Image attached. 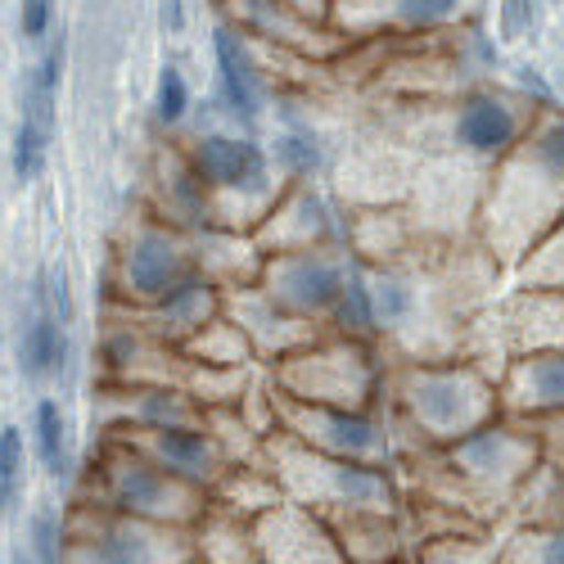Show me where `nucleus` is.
I'll return each mask as SVG.
<instances>
[{
    "label": "nucleus",
    "mask_w": 564,
    "mask_h": 564,
    "mask_svg": "<svg viewBox=\"0 0 564 564\" xmlns=\"http://www.w3.org/2000/svg\"><path fill=\"white\" fill-rule=\"evenodd\" d=\"M524 135V113L520 100L501 96V90H469L456 109V140L469 154H484V159H501L520 145Z\"/></svg>",
    "instance_id": "f257e3e1"
},
{
    "label": "nucleus",
    "mask_w": 564,
    "mask_h": 564,
    "mask_svg": "<svg viewBox=\"0 0 564 564\" xmlns=\"http://www.w3.org/2000/svg\"><path fill=\"white\" fill-rule=\"evenodd\" d=\"M411 406L434 430H465L484 415L488 402H484V389L475 375L456 370V375H425V380H415Z\"/></svg>",
    "instance_id": "f03ea898"
},
{
    "label": "nucleus",
    "mask_w": 564,
    "mask_h": 564,
    "mask_svg": "<svg viewBox=\"0 0 564 564\" xmlns=\"http://www.w3.org/2000/svg\"><path fill=\"white\" fill-rule=\"evenodd\" d=\"M213 51H217V73H221V96L230 105L235 118L253 122L262 113V77H258V64L249 55L245 36L235 28H217L213 32Z\"/></svg>",
    "instance_id": "7ed1b4c3"
},
{
    "label": "nucleus",
    "mask_w": 564,
    "mask_h": 564,
    "mask_svg": "<svg viewBox=\"0 0 564 564\" xmlns=\"http://www.w3.org/2000/svg\"><path fill=\"white\" fill-rule=\"evenodd\" d=\"M370 10V23H389L402 32H434L465 19L469 0H339V23Z\"/></svg>",
    "instance_id": "20e7f679"
},
{
    "label": "nucleus",
    "mask_w": 564,
    "mask_h": 564,
    "mask_svg": "<svg viewBox=\"0 0 564 564\" xmlns=\"http://www.w3.org/2000/svg\"><path fill=\"white\" fill-rule=\"evenodd\" d=\"M195 167L213 185H262L267 159L253 140H235V135H204L195 150Z\"/></svg>",
    "instance_id": "39448f33"
},
{
    "label": "nucleus",
    "mask_w": 564,
    "mask_h": 564,
    "mask_svg": "<svg viewBox=\"0 0 564 564\" xmlns=\"http://www.w3.org/2000/svg\"><path fill=\"white\" fill-rule=\"evenodd\" d=\"M339 294H344V271L325 258H299L280 271V299L299 312H321L339 303Z\"/></svg>",
    "instance_id": "423d86ee"
},
{
    "label": "nucleus",
    "mask_w": 564,
    "mask_h": 564,
    "mask_svg": "<svg viewBox=\"0 0 564 564\" xmlns=\"http://www.w3.org/2000/svg\"><path fill=\"white\" fill-rule=\"evenodd\" d=\"M127 275H131L135 294L159 299V294L172 290V280L181 275V258H176V249L163 240V235H145V240H135V249L127 258Z\"/></svg>",
    "instance_id": "0eeeda50"
},
{
    "label": "nucleus",
    "mask_w": 564,
    "mask_h": 564,
    "mask_svg": "<svg viewBox=\"0 0 564 564\" xmlns=\"http://www.w3.org/2000/svg\"><path fill=\"white\" fill-rule=\"evenodd\" d=\"M19 357H23V370L32 380L51 375L59 361H64V335L51 316H32L28 330H23V344H19Z\"/></svg>",
    "instance_id": "6e6552de"
},
{
    "label": "nucleus",
    "mask_w": 564,
    "mask_h": 564,
    "mask_svg": "<svg viewBox=\"0 0 564 564\" xmlns=\"http://www.w3.org/2000/svg\"><path fill=\"white\" fill-rule=\"evenodd\" d=\"M524 393H529V406H564V352L529 357Z\"/></svg>",
    "instance_id": "1a4fd4ad"
},
{
    "label": "nucleus",
    "mask_w": 564,
    "mask_h": 564,
    "mask_svg": "<svg viewBox=\"0 0 564 564\" xmlns=\"http://www.w3.org/2000/svg\"><path fill=\"white\" fill-rule=\"evenodd\" d=\"M321 438L330 447H339V452H348V456H361V452L375 447V425H370V420H361V415L325 411L321 415Z\"/></svg>",
    "instance_id": "9d476101"
},
{
    "label": "nucleus",
    "mask_w": 564,
    "mask_h": 564,
    "mask_svg": "<svg viewBox=\"0 0 564 564\" xmlns=\"http://www.w3.org/2000/svg\"><path fill=\"white\" fill-rule=\"evenodd\" d=\"M546 0H497V36L501 41H529L542 32Z\"/></svg>",
    "instance_id": "9b49d317"
},
{
    "label": "nucleus",
    "mask_w": 564,
    "mask_h": 564,
    "mask_svg": "<svg viewBox=\"0 0 564 564\" xmlns=\"http://www.w3.org/2000/svg\"><path fill=\"white\" fill-rule=\"evenodd\" d=\"M159 456H163L172 469H181V475H199V469L208 465V447H204V438L191 434V430H163V434H159Z\"/></svg>",
    "instance_id": "f8f14e48"
},
{
    "label": "nucleus",
    "mask_w": 564,
    "mask_h": 564,
    "mask_svg": "<svg viewBox=\"0 0 564 564\" xmlns=\"http://www.w3.org/2000/svg\"><path fill=\"white\" fill-rule=\"evenodd\" d=\"M36 443H41V460L51 465V475H64L68 456H64V420L55 402H41L36 406Z\"/></svg>",
    "instance_id": "ddd939ff"
},
{
    "label": "nucleus",
    "mask_w": 564,
    "mask_h": 564,
    "mask_svg": "<svg viewBox=\"0 0 564 564\" xmlns=\"http://www.w3.org/2000/svg\"><path fill=\"white\" fill-rule=\"evenodd\" d=\"M460 456H465V465H475V469H501L514 456V443H510V434L479 430V434H469L460 443Z\"/></svg>",
    "instance_id": "4468645a"
},
{
    "label": "nucleus",
    "mask_w": 564,
    "mask_h": 564,
    "mask_svg": "<svg viewBox=\"0 0 564 564\" xmlns=\"http://www.w3.org/2000/svg\"><path fill=\"white\" fill-rule=\"evenodd\" d=\"M118 497L131 510H154L163 501V479L154 475V469H145V465H131V469H122V475H118Z\"/></svg>",
    "instance_id": "2eb2a0df"
},
{
    "label": "nucleus",
    "mask_w": 564,
    "mask_h": 564,
    "mask_svg": "<svg viewBox=\"0 0 564 564\" xmlns=\"http://www.w3.org/2000/svg\"><path fill=\"white\" fill-rule=\"evenodd\" d=\"M19 475H23V438L19 430H0V514L10 510L19 492Z\"/></svg>",
    "instance_id": "dca6fc26"
},
{
    "label": "nucleus",
    "mask_w": 564,
    "mask_h": 564,
    "mask_svg": "<svg viewBox=\"0 0 564 564\" xmlns=\"http://www.w3.org/2000/svg\"><path fill=\"white\" fill-rule=\"evenodd\" d=\"M45 145H51V131H41V127H32V122L19 127V140H14V172H19V181H32V176L41 172Z\"/></svg>",
    "instance_id": "f3484780"
},
{
    "label": "nucleus",
    "mask_w": 564,
    "mask_h": 564,
    "mask_svg": "<svg viewBox=\"0 0 564 564\" xmlns=\"http://www.w3.org/2000/svg\"><path fill=\"white\" fill-rule=\"evenodd\" d=\"M339 321L352 325V330H370L375 325V294L361 285V280H344V294H339Z\"/></svg>",
    "instance_id": "a211bd4d"
},
{
    "label": "nucleus",
    "mask_w": 564,
    "mask_h": 564,
    "mask_svg": "<svg viewBox=\"0 0 564 564\" xmlns=\"http://www.w3.org/2000/svg\"><path fill=\"white\" fill-rule=\"evenodd\" d=\"M185 109H191V86H185V77L176 68H163V77H159V118L181 122Z\"/></svg>",
    "instance_id": "6ab92c4d"
},
{
    "label": "nucleus",
    "mask_w": 564,
    "mask_h": 564,
    "mask_svg": "<svg viewBox=\"0 0 564 564\" xmlns=\"http://www.w3.org/2000/svg\"><path fill=\"white\" fill-rule=\"evenodd\" d=\"M32 551H36V564H59V529L51 510H41L32 520Z\"/></svg>",
    "instance_id": "aec40b11"
},
{
    "label": "nucleus",
    "mask_w": 564,
    "mask_h": 564,
    "mask_svg": "<svg viewBox=\"0 0 564 564\" xmlns=\"http://www.w3.org/2000/svg\"><path fill=\"white\" fill-rule=\"evenodd\" d=\"M100 564H150V546L140 542V538L118 533V538H109L100 546Z\"/></svg>",
    "instance_id": "412c9836"
},
{
    "label": "nucleus",
    "mask_w": 564,
    "mask_h": 564,
    "mask_svg": "<svg viewBox=\"0 0 564 564\" xmlns=\"http://www.w3.org/2000/svg\"><path fill=\"white\" fill-rule=\"evenodd\" d=\"M55 0H23V36H45Z\"/></svg>",
    "instance_id": "4be33fe9"
},
{
    "label": "nucleus",
    "mask_w": 564,
    "mask_h": 564,
    "mask_svg": "<svg viewBox=\"0 0 564 564\" xmlns=\"http://www.w3.org/2000/svg\"><path fill=\"white\" fill-rule=\"evenodd\" d=\"M280 159H285L290 167H299V172L316 167V150L307 145V140H299V135H285V140H280Z\"/></svg>",
    "instance_id": "5701e85b"
},
{
    "label": "nucleus",
    "mask_w": 564,
    "mask_h": 564,
    "mask_svg": "<svg viewBox=\"0 0 564 564\" xmlns=\"http://www.w3.org/2000/svg\"><path fill=\"white\" fill-rule=\"evenodd\" d=\"M402 312H406V290H402V285H384V290H375V316L398 321Z\"/></svg>",
    "instance_id": "b1692460"
},
{
    "label": "nucleus",
    "mask_w": 564,
    "mask_h": 564,
    "mask_svg": "<svg viewBox=\"0 0 564 564\" xmlns=\"http://www.w3.org/2000/svg\"><path fill=\"white\" fill-rule=\"evenodd\" d=\"M55 303V312L59 316H68V294H64V271H51V294H45Z\"/></svg>",
    "instance_id": "393cba45"
},
{
    "label": "nucleus",
    "mask_w": 564,
    "mask_h": 564,
    "mask_svg": "<svg viewBox=\"0 0 564 564\" xmlns=\"http://www.w3.org/2000/svg\"><path fill=\"white\" fill-rule=\"evenodd\" d=\"M163 23H167L172 32H181V28H185V14H181V0H167V6H163Z\"/></svg>",
    "instance_id": "a878e982"
},
{
    "label": "nucleus",
    "mask_w": 564,
    "mask_h": 564,
    "mask_svg": "<svg viewBox=\"0 0 564 564\" xmlns=\"http://www.w3.org/2000/svg\"><path fill=\"white\" fill-rule=\"evenodd\" d=\"M542 564H564V533L546 542V555H542Z\"/></svg>",
    "instance_id": "bb28decb"
},
{
    "label": "nucleus",
    "mask_w": 564,
    "mask_h": 564,
    "mask_svg": "<svg viewBox=\"0 0 564 564\" xmlns=\"http://www.w3.org/2000/svg\"><path fill=\"white\" fill-rule=\"evenodd\" d=\"M560 6H564V0H560Z\"/></svg>",
    "instance_id": "cd10ccee"
}]
</instances>
